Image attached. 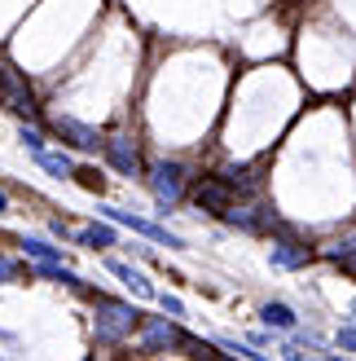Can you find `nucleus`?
Segmentation results:
<instances>
[{"instance_id": "nucleus-13", "label": "nucleus", "mask_w": 356, "mask_h": 361, "mask_svg": "<svg viewBox=\"0 0 356 361\" xmlns=\"http://www.w3.org/2000/svg\"><path fill=\"white\" fill-rule=\"evenodd\" d=\"M80 243H84V247H115V233L106 229V225H88V229L80 233Z\"/></svg>"}, {"instance_id": "nucleus-20", "label": "nucleus", "mask_w": 356, "mask_h": 361, "mask_svg": "<svg viewBox=\"0 0 356 361\" xmlns=\"http://www.w3.org/2000/svg\"><path fill=\"white\" fill-rule=\"evenodd\" d=\"M9 278H18V264L13 260H0V282H9Z\"/></svg>"}, {"instance_id": "nucleus-19", "label": "nucleus", "mask_w": 356, "mask_h": 361, "mask_svg": "<svg viewBox=\"0 0 356 361\" xmlns=\"http://www.w3.org/2000/svg\"><path fill=\"white\" fill-rule=\"evenodd\" d=\"M339 344H343V348H352V353H356V331H352V326H343V331H339Z\"/></svg>"}, {"instance_id": "nucleus-1", "label": "nucleus", "mask_w": 356, "mask_h": 361, "mask_svg": "<svg viewBox=\"0 0 356 361\" xmlns=\"http://www.w3.org/2000/svg\"><path fill=\"white\" fill-rule=\"evenodd\" d=\"M136 326V313L128 304L119 300H97V339L101 344H119V339H128Z\"/></svg>"}, {"instance_id": "nucleus-21", "label": "nucleus", "mask_w": 356, "mask_h": 361, "mask_svg": "<svg viewBox=\"0 0 356 361\" xmlns=\"http://www.w3.org/2000/svg\"><path fill=\"white\" fill-rule=\"evenodd\" d=\"M158 304H163L167 313H181V300H176V295H158Z\"/></svg>"}, {"instance_id": "nucleus-17", "label": "nucleus", "mask_w": 356, "mask_h": 361, "mask_svg": "<svg viewBox=\"0 0 356 361\" xmlns=\"http://www.w3.org/2000/svg\"><path fill=\"white\" fill-rule=\"evenodd\" d=\"M220 176L229 180V185H251V172H246V168H224Z\"/></svg>"}, {"instance_id": "nucleus-9", "label": "nucleus", "mask_w": 356, "mask_h": 361, "mask_svg": "<svg viewBox=\"0 0 356 361\" xmlns=\"http://www.w3.org/2000/svg\"><path fill=\"white\" fill-rule=\"evenodd\" d=\"M110 274H115V278H123V282H128V286H132V291H136L141 300H158V291H154V286H150L146 278L136 274V269H128V264H119V260H110Z\"/></svg>"}, {"instance_id": "nucleus-11", "label": "nucleus", "mask_w": 356, "mask_h": 361, "mask_svg": "<svg viewBox=\"0 0 356 361\" xmlns=\"http://www.w3.org/2000/svg\"><path fill=\"white\" fill-rule=\"evenodd\" d=\"M35 164H40L44 172H53V176H70V172H75V164H70L66 154H53V150H35Z\"/></svg>"}, {"instance_id": "nucleus-7", "label": "nucleus", "mask_w": 356, "mask_h": 361, "mask_svg": "<svg viewBox=\"0 0 356 361\" xmlns=\"http://www.w3.org/2000/svg\"><path fill=\"white\" fill-rule=\"evenodd\" d=\"M106 154H110V164L119 172H128V176L141 172V154H136V146H132L128 137H110V141H106Z\"/></svg>"}, {"instance_id": "nucleus-15", "label": "nucleus", "mask_w": 356, "mask_h": 361, "mask_svg": "<svg viewBox=\"0 0 356 361\" xmlns=\"http://www.w3.org/2000/svg\"><path fill=\"white\" fill-rule=\"evenodd\" d=\"M23 247H27V256H35V260H62V251L49 247V243H40V238H27Z\"/></svg>"}, {"instance_id": "nucleus-10", "label": "nucleus", "mask_w": 356, "mask_h": 361, "mask_svg": "<svg viewBox=\"0 0 356 361\" xmlns=\"http://www.w3.org/2000/svg\"><path fill=\"white\" fill-rule=\"evenodd\" d=\"M273 264H277V269H304V264H308V247L277 243V247H273Z\"/></svg>"}, {"instance_id": "nucleus-2", "label": "nucleus", "mask_w": 356, "mask_h": 361, "mask_svg": "<svg viewBox=\"0 0 356 361\" xmlns=\"http://www.w3.org/2000/svg\"><path fill=\"white\" fill-rule=\"evenodd\" d=\"M0 102L9 106V111L18 115H35V97H31V88L23 84V75L9 66H0Z\"/></svg>"}, {"instance_id": "nucleus-23", "label": "nucleus", "mask_w": 356, "mask_h": 361, "mask_svg": "<svg viewBox=\"0 0 356 361\" xmlns=\"http://www.w3.org/2000/svg\"><path fill=\"white\" fill-rule=\"evenodd\" d=\"M352 317H356V300H352Z\"/></svg>"}, {"instance_id": "nucleus-4", "label": "nucleus", "mask_w": 356, "mask_h": 361, "mask_svg": "<svg viewBox=\"0 0 356 361\" xmlns=\"http://www.w3.org/2000/svg\"><path fill=\"white\" fill-rule=\"evenodd\" d=\"M110 221H119V225H128V229H136V233H146V238H154V243H163V247H185L176 233H167L163 225H150V221H141V216H132V212H119V207H101Z\"/></svg>"}, {"instance_id": "nucleus-8", "label": "nucleus", "mask_w": 356, "mask_h": 361, "mask_svg": "<svg viewBox=\"0 0 356 361\" xmlns=\"http://www.w3.org/2000/svg\"><path fill=\"white\" fill-rule=\"evenodd\" d=\"M53 128H58L70 146H80V150H97V141H101L97 128H88V123H80V119H62L58 115V119H53Z\"/></svg>"}, {"instance_id": "nucleus-18", "label": "nucleus", "mask_w": 356, "mask_h": 361, "mask_svg": "<svg viewBox=\"0 0 356 361\" xmlns=\"http://www.w3.org/2000/svg\"><path fill=\"white\" fill-rule=\"evenodd\" d=\"M75 176H80V185H84V190H97V194H101V185H106L97 172H75Z\"/></svg>"}, {"instance_id": "nucleus-14", "label": "nucleus", "mask_w": 356, "mask_h": 361, "mask_svg": "<svg viewBox=\"0 0 356 361\" xmlns=\"http://www.w3.org/2000/svg\"><path fill=\"white\" fill-rule=\"evenodd\" d=\"M330 260H339L348 274H356V238H348V243H339V247H330Z\"/></svg>"}, {"instance_id": "nucleus-16", "label": "nucleus", "mask_w": 356, "mask_h": 361, "mask_svg": "<svg viewBox=\"0 0 356 361\" xmlns=\"http://www.w3.org/2000/svg\"><path fill=\"white\" fill-rule=\"evenodd\" d=\"M18 141H23L27 150H44V137L35 133V128H18Z\"/></svg>"}, {"instance_id": "nucleus-6", "label": "nucleus", "mask_w": 356, "mask_h": 361, "mask_svg": "<svg viewBox=\"0 0 356 361\" xmlns=\"http://www.w3.org/2000/svg\"><path fill=\"white\" fill-rule=\"evenodd\" d=\"M181 331L172 326V322H163V317H154V322H146V331H141V348L146 353H158V348H172V344H181Z\"/></svg>"}, {"instance_id": "nucleus-3", "label": "nucleus", "mask_w": 356, "mask_h": 361, "mask_svg": "<svg viewBox=\"0 0 356 361\" xmlns=\"http://www.w3.org/2000/svg\"><path fill=\"white\" fill-rule=\"evenodd\" d=\"M150 185H154V194H158V203H176V198H181V190H185V168H181V164H158V168L150 172Z\"/></svg>"}, {"instance_id": "nucleus-12", "label": "nucleus", "mask_w": 356, "mask_h": 361, "mask_svg": "<svg viewBox=\"0 0 356 361\" xmlns=\"http://www.w3.org/2000/svg\"><path fill=\"white\" fill-rule=\"evenodd\" d=\"M264 322H269V326H277V331H291V326H295V313L286 309V304H269V309H264Z\"/></svg>"}, {"instance_id": "nucleus-5", "label": "nucleus", "mask_w": 356, "mask_h": 361, "mask_svg": "<svg viewBox=\"0 0 356 361\" xmlns=\"http://www.w3.org/2000/svg\"><path fill=\"white\" fill-rule=\"evenodd\" d=\"M193 203H198L203 212H229L234 207V198H229V180L224 176H211V180H203L198 190H193Z\"/></svg>"}, {"instance_id": "nucleus-22", "label": "nucleus", "mask_w": 356, "mask_h": 361, "mask_svg": "<svg viewBox=\"0 0 356 361\" xmlns=\"http://www.w3.org/2000/svg\"><path fill=\"white\" fill-rule=\"evenodd\" d=\"M5 203H9V198H5V194H0V212H5Z\"/></svg>"}]
</instances>
